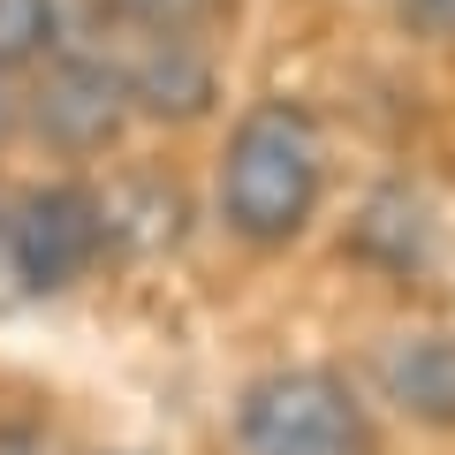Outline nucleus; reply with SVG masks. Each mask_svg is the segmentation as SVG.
I'll return each mask as SVG.
<instances>
[{"instance_id":"f257e3e1","label":"nucleus","mask_w":455,"mask_h":455,"mask_svg":"<svg viewBox=\"0 0 455 455\" xmlns=\"http://www.w3.org/2000/svg\"><path fill=\"white\" fill-rule=\"evenodd\" d=\"M220 220L251 251H281L319 220L326 197V130L304 99H251L220 152Z\"/></svg>"},{"instance_id":"f03ea898","label":"nucleus","mask_w":455,"mask_h":455,"mask_svg":"<svg viewBox=\"0 0 455 455\" xmlns=\"http://www.w3.org/2000/svg\"><path fill=\"white\" fill-rule=\"evenodd\" d=\"M235 440H243V455H379L372 410L326 364L259 372L235 403Z\"/></svg>"},{"instance_id":"7ed1b4c3","label":"nucleus","mask_w":455,"mask_h":455,"mask_svg":"<svg viewBox=\"0 0 455 455\" xmlns=\"http://www.w3.org/2000/svg\"><path fill=\"white\" fill-rule=\"evenodd\" d=\"M99 251H107L99 190H84V182H38V190H23L16 205L0 212V266L31 296L76 289L99 266Z\"/></svg>"},{"instance_id":"20e7f679","label":"nucleus","mask_w":455,"mask_h":455,"mask_svg":"<svg viewBox=\"0 0 455 455\" xmlns=\"http://www.w3.org/2000/svg\"><path fill=\"white\" fill-rule=\"evenodd\" d=\"M23 122L46 152L61 160H92L114 137L130 130V92H122V68L107 53H68V61H38V84L23 99Z\"/></svg>"},{"instance_id":"39448f33","label":"nucleus","mask_w":455,"mask_h":455,"mask_svg":"<svg viewBox=\"0 0 455 455\" xmlns=\"http://www.w3.org/2000/svg\"><path fill=\"white\" fill-rule=\"evenodd\" d=\"M122 92H130L137 122H205L212 99H220V76H212L205 38L190 31H160L137 38V53H122Z\"/></svg>"},{"instance_id":"423d86ee","label":"nucleus","mask_w":455,"mask_h":455,"mask_svg":"<svg viewBox=\"0 0 455 455\" xmlns=\"http://www.w3.org/2000/svg\"><path fill=\"white\" fill-rule=\"evenodd\" d=\"M107 0H0V68H38L68 53H107Z\"/></svg>"},{"instance_id":"0eeeda50","label":"nucleus","mask_w":455,"mask_h":455,"mask_svg":"<svg viewBox=\"0 0 455 455\" xmlns=\"http://www.w3.org/2000/svg\"><path fill=\"white\" fill-rule=\"evenodd\" d=\"M182 205L175 182L160 175H122L114 190H99V228H107V251H130V259H160V251L182 243Z\"/></svg>"},{"instance_id":"6e6552de","label":"nucleus","mask_w":455,"mask_h":455,"mask_svg":"<svg viewBox=\"0 0 455 455\" xmlns=\"http://www.w3.org/2000/svg\"><path fill=\"white\" fill-rule=\"evenodd\" d=\"M379 387L418 425H455V341L448 334H403L379 349Z\"/></svg>"},{"instance_id":"1a4fd4ad","label":"nucleus","mask_w":455,"mask_h":455,"mask_svg":"<svg viewBox=\"0 0 455 455\" xmlns=\"http://www.w3.org/2000/svg\"><path fill=\"white\" fill-rule=\"evenodd\" d=\"M349 243H357V259H372L379 274H410V266H425V251H433V212L410 190H372L364 212H357V228H349Z\"/></svg>"},{"instance_id":"9d476101","label":"nucleus","mask_w":455,"mask_h":455,"mask_svg":"<svg viewBox=\"0 0 455 455\" xmlns=\"http://www.w3.org/2000/svg\"><path fill=\"white\" fill-rule=\"evenodd\" d=\"M107 16L114 23H130V31L160 38V31H212V23L228 16V0H107Z\"/></svg>"},{"instance_id":"9b49d317","label":"nucleus","mask_w":455,"mask_h":455,"mask_svg":"<svg viewBox=\"0 0 455 455\" xmlns=\"http://www.w3.org/2000/svg\"><path fill=\"white\" fill-rule=\"evenodd\" d=\"M403 8V23L418 38H433V46H455V0H395Z\"/></svg>"},{"instance_id":"f8f14e48","label":"nucleus","mask_w":455,"mask_h":455,"mask_svg":"<svg viewBox=\"0 0 455 455\" xmlns=\"http://www.w3.org/2000/svg\"><path fill=\"white\" fill-rule=\"evenodd\" d=\"M0 455H46V440L31 425H0Z\"/></svg>"},{"instance_id":"ddd939ff","label":"nucleus","mask_w":455,"mask_h":455,"mask_svg":"<svg viewBox=\"0 0 455 455\" xmlns=\"http://www.w3.org/2000/svg\"><path fill=\"white\" fill-rule=\"evenodd\" d=\"M16 122H23V99H16V84H8V68H0V145L16 137Z\"/></svg>"}]
</instances>
